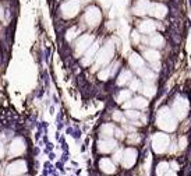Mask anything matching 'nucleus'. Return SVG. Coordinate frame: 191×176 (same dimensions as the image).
<instances>
[{
	"label": "nucleus",
	"instance_id": "1",
	"mask_svg": "<svg viewBox=\"0 0 191 176\" xmlns=\"http://www.w3.org/2000/svg\"><path fill=\"white\" fill-rule=\"evenodd\" d=\"M81 7V1L80 0H68V1H64L62 4V14L66 18H71V17L77 16V13L80 11Z\"/></svg>",
	"mask_w": 191,
	"mask_h": 176
},
{
	"label": "nucleus",
	"instance_id": "2",
	"mask_svg": "<svg viewBox=\"0 0 191 176\" xmlns=\"http://www.w3.org/2000/svg\"><path fill=\"white\" fill-rule=\"evenodd\" d=\"M101 18H102V14H101V10L95 6H91V7L87 8V11H85V16H84V20H85V23L89 25H98L99 24V21H101Z\"/></svg>",
	"mask_w": 191,
	"mask_h": 176
},
{
	"label": "nucleus",
	"instance_id": "3",
	"mask_svg": "<svg viewBox=\"0 0 191 176\" xmlns=\"http://www.w3.org/2000/svg\"><path fill=\"white\" fill-rule=\"evenodd\" d=\"M148 13L151 16L156 17V18H163L167 14V7L165 4H162V3H149Z\"/></svg>",
	"mask_w": 191,
	"mask_h": 176
},
{
	"label": "nucleus",
	"instance_id": "4",
	"mask_svg": "<svg viewBox=\"0 0 191 176\" xmlns=\"http://www.w3.org/2000/svg\"><path fill=\"white\" fill-rule=\"evenodd\" d=\"M148 7H149L148 0H137L136 4L133 6V13L137 16H144L148 13Z\"/></svg>",
	"mask_w": 191,
	"mask_h": 176
},
{
	"label": "nucleus",
	"instance_id": "5",
	"mask_svg": "<svg viewBox=\"0 0 191 176\" xmlns=\"http://www.w3.org/2000/svg\"><path fill=\"white\" fill-rule=\"evenodd\" d=\"M155 28H156V24L151 21V20H148V21H142L141 25H140V30L142 32H147V34H151L152 31H155Z\"/></svg>",
	"mask_w": 191,
	"mask_h": 176
},
{
	"label": "nucleus",
	"instance_id": "6",
	"mask_svg": "<svg viewBox=\"0 0 191 176\" xmlns=\"http://www.w3.org/2000/svg\"><path fill=\"white\" fill-rule=\"evenodd\" d=\"M162 43H163V39H162V36H160V35H155V36L151 39V45H152V46H162Z\"/></svg>",
	"mask_w": 191,
	"mask_h": 176
}]
</instances>
